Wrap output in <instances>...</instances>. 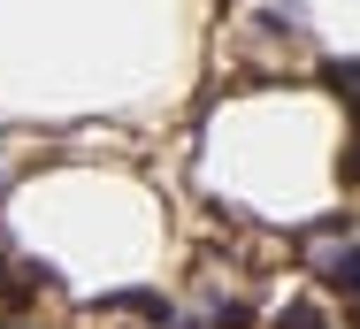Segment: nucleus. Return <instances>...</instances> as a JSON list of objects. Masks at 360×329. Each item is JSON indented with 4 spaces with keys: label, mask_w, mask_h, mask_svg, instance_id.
I'll list each match as a JSON object with an SVG mask.
<instances>
[{
    "label": "nucleus",
    "mask_w": 360,
    "mask_h": 329,
    "mask_svg": "<svg viewBox=\"0 0 360 329\" xmlns=\"http://www.w3.org/2000/svg\"><path fill=\"white\" fill-rule=\"evenodd\" d=\"M276 329H322V314H314V307H284V314H276Z\"/></svg>",
    "instance_id": "1"
},
{
    "label": "nucleus",
    "mask_w": 360,
    "mask_h": 329,
    "mask_svg": "<svg viewBox=\"0 0 360 329\" xmlns=\"http://www.w3.org/2000/svg\"><path fill=\"white\" fill-rule=\"evenodd\" d=\"M184 329H215V322H184Z\"/></svg>",
    "instance_id": "2"
},
{
    "label": "nucleus",
    "mask_w": 360,
    "mask_h": 329,
    "mask_svg": "<svg viewBox=\"0 0 360 329\" xmlns=\"http://www.w3.org/2000/svg\"><path fill=\"white\" fill-rule=\"evenodd\" d=\"M8 329H15V322H8Z\"/></svg>",
    "instance_id": "3"
}]
</instances>
